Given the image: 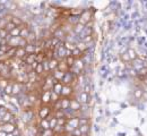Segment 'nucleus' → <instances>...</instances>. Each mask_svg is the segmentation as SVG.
<instances>
[{
    "label": "nucleus",
    "mask_w": 147,
    "mask_h": 136,
    "mask_svg": "<svg viewBox=\"0 0 147 136\" xmlns=\"http://www.w3.org/2000/svg\"><path fill=\"white\" fill-rule=\"evenodd\" d=\"M79 127V118L78 117H71L67 119V124L65 125V133H73L74 129Z\"/></svg>",
    "instance_id": "obj_1"
},
{
    "label": "nucleus",
    "mask_w": 147,
    "mask_h": 136,
    "mask_svg": "<svg viewBox=\"0 0 147 136\" xmlns=\"http://www.w3.org/2000/svg\"><path fill=\"white\" fill-rule=\"evenodd\" d=\"M92 17H93L92 10L86 9L85 12H83V13L80 14V16H78V23H80L82 25L86 26L88 23L92 22Z\"/></svg>",
    "instance_id": "obj_2"
},
{
    "label": "nucleus",
    "mask_w": 147,
    "mask_h": 136,
    "mask_svg": "<svg viewBox=\"0 0 147 136\" xmlns=\"http://www.w3.org/2000/svg\"><path fill=\"white\" fill-rule=\"evenodd\" d=\"M76 78H77L76 77V75L69 70V72L65 73V76H63V78H62L61 83H62L63 85H69V86H71V83L75 82V79H76Z\"/></svg>",
    "instance_id": "obj_3"
},
{
    "label": "nucleus",
    "mask_w": 147,
    "mask_h": 136,
    "mask_svg": "<svg viewBox=\"0 0 147 136\" xmlns=\"http://www.w3.org/2000/svg\"><path fill=\"white\" fill-rule=\"evenodd\" d=\"M51 115V108L49 106H41L38 109V117L41 119H47L48 117Z\"/></svg>",
    "instance_id": "obj_4"
},
{
    "label": "nucleus",
    "mask_w": 147,
    "mask_h": 136,
    "mask_svg": "<svg viewBox=\"0 0 147 136\" xmlns=\"http://www.w3.org/2000/svg\"><path fill=\"white\" fill-rule=\"evenodd\" d=\"M40 101H41V104L42 106H49V103L51 102V91L42 92L41 97H40Z\"/></svg>",
    "instance_id": "obj_5"
},
{
    "label": "nucleus",
    "mask_w": 147,
    "mask_h": 136,
    "mask_svg": "<svg viewBox=\"0 0 147 136\" xmlns=\"http://www.w3.org/2000/svg\"><path fill=\"white\" fill-rule=\"evenodd\" d=\"M16 128H17V126H15V125H13L10 122H7V124H3L2 125V132L7 133V134H9V133L13 134Z\"/></svg>",
    "instance_id": "obj_6"
},
{
    "label": "nucleus",
    "mask_w": 147,
    "mask_h": 136,
    "mask_svg": "<svg viewBox=\"0 0 147 136\" xmlns=\"http://www.w3.org/2000/svg\"><path fill=\"white\" fill-rule=\"evenodd\" d=\"M73 94V87L69 85H63L62 91H61V95L63 97H69Z\"/></svg>",
    "instance_id": "obj_7"
},
{
    "label": "nucleus",
    "mask_w": 147,
    "mask_h": 136,
    "mask_svg": "<svg viewBox=\"0 0 147 136\" xmlns=\"http://www.w3.org/2000/svg\"><path fill=\"white\" fill-rule=\"evenodd\" d=\"M58 70L62 72V73H67L70 70V68L68 67V65L65 62V60H59V64H58V67H57Z\"/></svg>",
    "instance_id": "obj_8"
},
{
    "label": "nucleus",
    "mask_w": 147,
    "mask_h": 136,
    "mask_svg": "<svg viewBox=\"0 0 147 136\" xmlns=\"http://www.w3.org/2000/svg\"><path fill=\"white\" fill-rule=\"evenodd\" d=\"M62 87H63V84L61 82H57L55 85L52 86V92H55V94H58L59 97L61 95V91H62Z\"/></svg>",
    "instance_id": "obj_9"
},
{
    "label": "nucleus",
    "mask_w": 147,
    "mask_h": 136,
    "mask_svg": "<svg viewBox=\"0 0 147 136\" xmlns=\"http://www.w3.org/2000/svg\"><path fill=\"white\" fill-rule=\"evenodd\" d=\"M26 55H27V53H26V51H25L24 48H17V49H16V53H15V58L23 60V59L26 57Z\"/></svg>",
    "instance_id": "obj_10"
},
{
    "label": "nucleus",
    "mask_w": 147,
    "mask_h": 136,
    "mask_svg": "<svg viewBox=\"0 0 147 136\" xmlns=\"http://www.w3.org/2000/svg\"><path fill=\"white\" fill-rule=\"evenodd\" d=\"M60 102H61V110L66 111L67 109H69V107H70V100L68 97L60 99Z\"/></svg>",
    "instance_id": "obj_11"
},
{
    "label": "nucleus",
    "mask_w": 147,
    "mask_h": 136,
    "mask_svg": "<svg viewBox=\"0 0 147 136\" xmlns=\"http://www.w3.org/2000/svg\"><path fill=\"white\" fill-rule=\"evenodd\" d=\"M23 61H24L26 65L31 66L34 61H36V55H26V57L23 59Z\"/></svg>",
    "instance_id": "obj_12"
},
{
    "label": "nucleus",
    "mask_w": 147,
    "mask_h": 136,
    "mask_svg": "<svg viewBox=\"0 0 147 136\" xmlns=\"http://www.w3.org/2000/svg\"><path fill=\"white\" fill-rule=\"evenodd\" d=\"M13 83H14V81H9L8 85L3 89V94H6L8 97H11L13 95Z\"/></svg>",
    "instance_id": "obj_13"
},
{
    "label": "nucleus",
    "mask_w": 147,
    "mask_h": 136,
    "mask_svg": "<svg viewBox=\"0 0 147 136\" xmlns=\"http://www.w3.org/2000/svg\"><path fill=\"white\" fill-rule=\"evenodd\" d=\"M52 77L55 78L57 82H61L62 81V78L65 76V73H62V72H60V70H58V69H55L52 72Z\"/></svg>",
    "instance_id": "obj_14"
},
{
    "label": "nucleus",
    "mask_w": 147,
    "mask_h": 136,
    "mask_svg": "<svg viewBox=\"0 0 147 136\" xmlns=\"http://www.w3.org/2000/svg\"><path fill=\"white\" fill-rule=\"evenodd\" d=\"M73 111H79L82 108V104L78 102V100H70V107H69Z\"/></svg>",
    "instance_id": "obj_15"
},
{
    "label": "nucleus",
    "mask_w": 147,
    "mask_h": 136,
    "mask_svg": "<svg viewBox=\"0 0 147 136\" xmlns=\"http://www.w3.org/2000/svg\"><path fill=\"white\" fill-rule=\"evenodd\" d=\"M80 35V39L83 40L85 37H90V35H93V28L92 27H87L85 26V28L82 31V33L79 34Z\"/></svg>",
    "instance_id": "obj_16"
},
{
    "label": "nucleus",
    "mask_w": 147,
    "mask_h": 136,
    "mask_svg": "<svg viewBox=\"0 0 147 136\" xmlns=\"http://www.w3.org/2000/svg\"><path fill=\"white\" fill-rule=\"evenodd\" d=\"M24 49H25V51H26L27 55H35L36 44H28V43H27V45H26Z\"/></svg>",
    "instance_id": "obj_17"
},
{
    "label": "nucleus",
    "mask_w": 147,
    "mask_h": 136,
    "mask_svg": "<svg viewBox=\"0 0 147 136\" xmlns=\"http://www.w3.org/2000/svg\"><path fill=\"white\" fill-rule=\"evenodd\" d=\"M88 101H90V94H86V93L82 92L80 95H79L78 102H79L80 104H86V103H88Z\"/></svg>",
    "instance_id": "obj_18"
},
{
    "label": "nucleus",
    "mask_w": 147,
    "mask_h": 136,
    "mask_svg": "<svg viewBox=\"0 0 147 136\" xmlns=\"http://www.w3.org/2000/svg\"><path fill=\"white\" fill-rule=\"evenodd\" d=\"M58 64H59V60H58V59L52 58L51 60H49V67H50V72H53V70H55V69H57Z\"/></svg>",
    "instance_id": "obj_19"
},
{
    "label": "nucleus",
    "mask_w": 147,
    "mask_h": 136,
    "mask_svg": "<svg viewBox=\"0 0 147 136\" xmlns=\"http://www.w3.org/2000/svg\"><path fill=\"white\" fill-rule=\"evenodd\" d=\"M38 126L41 127V129H42V131H44V129H50L49 120H47V119H41V120H40Z\"/></svg>",
    "instance_id": "obj_20"
},
{
    "label": "nucleus",
    "mask_w": 147,
    "mask_h": 136,
    "mask_svg": "<svg viewBox=\"0 0 147 136\" xmlns=\"http://www.w3.org/2000/svg\"><path fill=\"white\" fill-rule=\"evenodd\" d=\"M30 32H31V28L30 27H24V28H22L20 30V34H19V37L22 38V39H25L28 37V34H30Z\"/></svg>",
    "instance_id": "obj_21"
},
{
    "label": "nucleus",
    "mask_w": 147,
    "mask_h": 136,
    "mask_svg": "<svg viewBox=\"0 0 147 136\" xmlns=\"http://www.w3.org/2000/svg\"><path fill=\"white\" fill-rule=\"evenodd\" d=\"M83 55H84V53H83L79 49H77V48H76V49H74L73 51H71V56H73L75 59H82Z\"/></svg>",
    "instance_id": "obj_22"
},
{
    "label": "nucleus",
    "mask_w": 147,
    "mask_h": 136,
    "mask_svg": "<svg viewBox=\"0 0 147 136\" xmlns=\"http://www.w3.org/2000/svg\"><path fill=\"white\" fill-rule=\"evenodd\" d=\"M37 135L38 136H55V132H53L52 129H44V131L41 129V132H40Z\"/></svg>",
    "instance_id": "obj_23"
},
{
    "label": "nucleus",
    "mask_w": 147,
    "mask_h": 136,
    "mask_svg": "<svg viewBox=\"0 0 147 136\" xmlns=\"http://www.w3.org/2000/svg\"><path fill=\"white\" fill-rule=\"evenodd\" d=\"M15 27H17V26H16L13 22H8V23L6 24V26H5V30H6V32H7V33H10Z\"/></svg>",
    "instance_id": "obj_24"
},
{
    "label": "nucleus",
    "mask_w": 147,
    "mask_h": 136,
    "mask_svg": "<svg viewBox=\"0 0 147 136\" xmlns=\"http://www.w3.org/2000/svg\"><path fill=\"white\" fill-rule=\"evenodd\" d=\"M63 60H65V62L68 65V67H69V68H73L74 64H75V60H76V59L74 58L73 56H70V57H67V58H65Z\"/></svg>",
    "instance_id": "obj_25"
},
{
    "label": "nucleus",
    "mask_w": 147,
    "mask_h": 136,
    "mask_svg": "<svg viewBox=\"0 0 147 136\" xmlns=\"http://www.w3.org/2000/svg\"><path fill=\"white\" fill-rule=\"evenodd\" d=\"M63 45H65V48L67 50H70V51H73L74 49H76V44H74L73 42H70V41H65Z\"/></svg>",
    "instance_id": "obj_26"
},
{
    "label": "nucleus",
    "mask_w": 147,
    "mask_h": 136,
    "mask_svg": "<svg viewBox=\"0 0 147 136\" xmlns=\"http://www.w3.org/2000/svg\"><path fill=\"white\" fill-rule=\"evenodd\" d=\"M127 53H128L129 58H130L131 61H134V60H136V59L138 58V56H137V53H136V51L134 49H129L128 51H127Z\"/></svg>",
    "instance_id": "obj_27"
},
{
    "label": "nucleus",
    "mask_w": 147,
    "mask_h": 136,
    "mask_svg": "<svg viewBox=\"0 0 147 136\" xmlns=\"http://www.w3.org/2000/svg\"><path fill=\"white\" fill-rule=\"evenodd\" d=\"M143 95H144L143 89H136V90L134 91V97H136V99H142Z\"/></svg>",
    "instance_id": "obj_28"
},
{
    "label": "nucleus",
    "mask_w": 147,
    "mask_h": 136,
    "mask_svg": "<svg viewBox=\"0 0 147 136\" xmlns=\"http://www.w3.org/2000/svg\"><path fill=\"white\" fill-rule=\"evenodd\" d=\"M85 28V26L84 25H82L80 23H77L76 25H74V31L76 32V33H78V34H80L82 33V31Z\"/></svg>",
    "instance_id": "obj_29"
},
{
    "label": "nucleus",
    "mask_w": 147,
    "mask_h": 136,
    "mask_svg": "<svg viewBox=\"0 0 147 136\" xmlns=\"http://www.w3.org/2000/svg\"><path fill=\"white\" fill-rule=\"evenodd\" d=\"M35 74H36L37 76H42L43 74H44V70H43V66H42V64H38L37 65V67L35 68Z\"/></svg>",
    "instance_id": "obj_30"
},
{
    "label": "nucleus",
    "mask_w": 147,
    "mask_h": 136,
    "mask_svg": "<svg viewBox=\"0 0 147 136\" xmlns=\"http://www.w3.org/2000/svg\"><path fill=\"white\" fill-rule=\"evenodd\" d=\"M78 128H79V131L82 132V134H83V135H87V134H88V132H90V125L79 126Z\"/></svg>",
    "instance_id": "obj_31"
},
{
    "label": "nucleus",
    "mask_w": 147,
    "mask_h": 136,
    "mask_svg": "<svg viewBox=\"0 0 147 136\" xmlns=\"http://www.w3.org/2000/svg\"><path fill=\"white\" fill-rule=\"evenodd\" d=\"M43 66V70L44 73H50V67H49V60H43V62H41Z\"/></svg>",
    "instance_id": "obj_32"
},
{
    "label": "nucleus",
    "mask_w": 147,
    "mask_h": 136,
    "mask_svg": "<svg viewBox=\"0 0 147 136\" xmlns=\"http://www.w3.org/2000/svg\"><path fill=\"white\" fill-rule=\"evenodd\" d=\"M19 34H20V28H19V27H15V28L9 33V35L13 37V38H17V37H19Z\"/></svg>",
    "instance_id": "obj_33"
},
{
    "label": "nucleus",
    "mask_w": 147,
    "mask_h": 136,
    "mask_svg": "<svg viewBox=\"0 0 147 136\" xmlns=\"http://www.w3.org/2000/svg\"><path fill=\"white\" fill-rule=\"evenodd\" d=\"M53 116H55L57 119H59V118H65V117H66V112H65L63 110H57Z\"/></svg>",
    "instance_id": "obj_34"
},
{
    "label": "nucleus",
    "mask_w": 147,
    "mask_h": 136,
    "mask_svg": "<svg viewBox=\"0 0 147 136\" xmlns=\"http://www.w3.org/2000/svg\"><path fill=\"white\" fill-rule=\"evenodd\" d=\"M49 126H50V129H52V131L55 129V127L57 126V118L55 116L49 120Z\"/></svg>",
    "instance_id": "obj_35"
},
{
    "label": "nucleus",
    "mask_w": 147,
    "mask_h": 136,
    "mask_svg": "<svg viewBox=\"0 0 147 136\" xmlns=\"http://www.w3.org/2000/svg\"><path fill=\"white\" fill-rule=\"evenodd\" d=\"M11 22H13V23H14V24H15L17 27H18V26H20V25L24 23V22L20 20L19 17H17V16H14V17H13V20H11Z\"/></svg>",
    "instance_id": "obj_36"
},
{
    "label": "nucleus",
    "mask_w": 147,
    "mask_h": 136,
    "mask_svg": "<svg viewBox=\"0 0 147 136\" xmlns=\"http://www.w3.org/2000/svg\"><path fill=\"white\" fill-rule=\"evenodd\" d=\"M66 124H67V117L57 119V125H58V126H65Z\"/></svg>",
    "instance_id": "obj_37"
},
{
    "label": "nucleus",
    "mask_w": 147,
    "mask_h": 136,
    "mask_svg": "<svg viewBox=\"0 0 147 136\" xmlns=\"http://www.w3.org/2000/svg\"><path fill=\"white\" fill-rule=\"evenodd\" d=\"M85 125H90V121L87 118H79V126H85Z\"/></svg>",
    "instance_id": "obj_38"
},
{
    "label": "nucleus",
    "mask_w": 147,
    "mask_h": 136,
    "mask_svg": "<svg viewBox=\"0 0 147 136\" xmlns=\"http://www.w3.org/2000/svg\"><path fill=\"white\" fill-rule=\"evenodd\" d=\"M59 100H60L59 95H58V94H55V92H52V91H51V102L55 103V102H57V101H59Z\"/></svg>",
    "instance_id": "obj_39"
},
{
    "label": "nucleus",
    "mask_w": 147,
    "mask_h": 136,
    "mask_svg": "<svg viewBox=\"0 0 147 136\" xmlns=\"http://www.w3.org/2000/svg\"><path fill=\"white\" fill-rule=\"evenodd\" d=\"M121 60H123L125 62H130V61H131L127 52H125V53H122V55H121Z\"/></svg>",
    "instance_id": "obj_40"
},
{
    "label": "nucleus",
    "mask_w": 147,
    "mask_h": 136,
    "mask_svg": "<svg viewBox=\"0 0 147 136\" xmlns=\"http://www.w3.org/2000/svg\"><path fill=\"white\" fill-rule=\"evenodd\" d=\"M8 34H9V33H7L5 28H0V38H1V39H6Z\"/></svg>",
    "instance_id": "obj_41"
},
{
    "label": "nucleus",
    "mask_w": 147,
    "mask_h": 136,
    "mask_svg": "<svg viewBox=\"0 0 147 136\" xmlns=\"http://www.w3.org/2000/svg\"><path fill=\"white\" fill-rule=\"evenodd\" d=\"M68 22L74 24V25H76V24L78 23V17H77V16H76V17H69V18H68Z\"/></svg>",
    "instance_id": "obj_42"
},
{
    "label": "nucleus",
    "mask_w": 147,
    "mask_h": 136,
    "mask_svg": "<svg viewBox=\"0 0 147 136\" xmlns=\"http://www.w3.org/2000/svg\"><path fill=\"white\" fill-rule=\"evenodd\" d=\"M92 40H93V35H90V37H85L84 39L82 40V42L86 44V43H88V42H91Z\"/></svg>",
    "instance_id": "obj_43"
},
{
    "label": "nucleus",
    "mask_w": 147,
    "mask_h": 136,
    "mask_svg": "<svg viewBox=\"0 0 147 136\" xmlns=\"http://www.w3.org/2000/svg\"><path fill=\"white\" fill-rule=\"evenodd\" d=\"M73 135L75 136H83V134H82V132L79 131V128H76V129H74V132L71 133Z\"/></svg>",
    "instance_id": "obj_44"
},
{
    "label": "nucleus",
    "mask_w": 147,
    "mask_h": 136,
    "mask_svg": "<svg viewBox=\"0 0 147 136\" xmlns=\"http://www.w3.org/2000/svg\"><path fill=\"white\" fill-rule=\"evenodd\" d=\"M90 91H91V86L90 85H85L84 89H83V92L86 93V94H90Z\"/></svg>",
    "instance_id": "obj_45"
},
{
    "label": "nucleus",
    "mask_w": 147,
    "mask_h": 136,
    "mask_svg": "<svg viewBox=\"0 0 147 136\" xmlns=\"http://www.w3.org/2000/svg\"><path fill=\"white\" fill-rule=\"evenodd\" d=\"M7 135V133H5V132H0V136H6Z\"/></svg>",
    "instance_id": "obj_46"
},
{
    "label": "nucleus",
    "mask_w": 147,
    "mask_h": 136,
    "mask_svg": "<svg viewBox=\"0 0 147 136\" xmlns=\"http://www.w3.org/2000/svg\"><path fill=\"white\" fill-rule=\"evenodd\" d=\"M6 136H14V135H13V134H10V133H9V134H7V135H6Z\"/></svg>",
    "instance_id": "obj_47"
},
{
    "label": "nucleus",
    "mask_w": 147,
    "mask_h": 136,
    "mask_svg": "<svg viewBox=\"0 0 147 136\" xmlns=\"http://www.w3.org/2000/svg\"><path fill=\"white\" fill-rule=\"evenodd\" d=\"M60 136H68V134H62V135H60Z\"/></svg>",
    "instance_id": "obj_48"
},
{
    "label": "nucleus",
    "mask_w": 147,
    "mask_h": 136,
    "mask_svg": "<svg viewBox=\"0 0 147 136\" xmlns=\"http://www.w3.org/2000/svg\"><path fill=\"white\" fill-rule=\"evenodd\" d=\"M68 136H75V135H73V134H69Z\"/></svg>",
    "instance_id": "obj_49"
},
{
    "label": "nucleus",
    "mask_w": 147,
    "mask_h": 136,
    "mask_svg": "<svg viewBox=\"0 0 147 136\" xmlns=\"http://www.w3.org/2000/svg\"><path fill=\"white\" fill-rule=\"evenodd\" d=\"M0 50H1V44H0Z\"/></svg>",
    "instance_id": "obj_50"
},
{
    "label": "nucleus",
    "mask_w": 147,
    "mask_h": 136,
    "mask_svg": "<svg viewBox=\"0 0 147 136\" xmlns=\"http://www.w3.org/2000/svg\"><path fill=\"white\" fill-rule=\"evenodd\" d=\"M0 20H1V17H0Z\"/></svg>",
    "instance_id": "obj_51"
},
{
    "label": "nucleus",
    "mask_w": 147,
    "mask_h": 136,
    "mask_svg": "<svg viewBox=\"0 0 147 136\" xmlns=\"http://www.w3.org/2000/svg\"><path fill=\"white\" fill-rule=\"evenodd\" d=\"M20 136H22V135H20Z\"/></svg>",
    "instance_id": "obj_52"
}]
</instances>
